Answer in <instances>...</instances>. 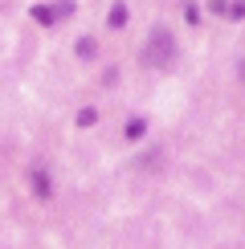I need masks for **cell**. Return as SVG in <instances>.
<instances>
[{"label":"cell","instance_id":"1","mask_svg":"<svg viewBox=\"0 0 245 249\" xmlns=\"http://www.w3.org/2000/svg\"><path fill=\"white\" fill-rule=\"evenodd\" d=\"M143 61H147L151 70H168L172 61H176V37H172L168 29H151L147 49H143Z\"/></svg>","mask_w":245,"mask_h":249},{"label":"cell","instance_id":"2","mask_svg":"<svg viewBox=\"0 0 245 249\" xmlns=\"http://www.w3.org/2000/svg\"><path fill=\"white\" fill-rule=\"evenodd\" d=\"M29 188H33V196H37V200H49V196H53L49 172H45V168H29Z\"/></svg>","mask_w":245,"mask_h":249},{"label":"cell","instance_id":"3","mask_svg":"<svg viewBox=\"0 0 245 249\" xmlns=\"http://www.w3.org/2000/svg\"><path fill=\"white\" fill-rule=\"evenodd\" d=\"M33 20H37V25H57L53 4H33Z\"/></svg>","mask_w":245,"mask_h":249},{"label":"cell","instance_id":"4","mask_svg":"<svg viewBox=\"0 0 245 249\" xmlns=\"http://www.w3.org/2000/svg\"><path fill=\"white\" fill-rule=\"evenodd\" d=\"M143 131H147V119H127V127H122L127 139H143Z\"/></svg>","mask_w":245,"mask_h":249},{"label":"cell","instance_id":"5","mask_svg":"<svg viewBox=\"0 0 245 249\" xmlns=\"http://www.w3.org/2000/svg\"><path fill=\"white\" fill-rule=\"evenodd\" d=\"M106 20H110V29H122V25H127V4L119 0V4L110 8V17H106Z\"/></svg>","mask_w":245,"mask_h":249},{"label":"cell","instance_id":"6","mask_svg":"<svg viewBox=\"0 0 245 249\" xmlns=\"http://www.w3.org/2000/svg\"><path fill=\"white\" fill-rule=\"evenodd\" d=\"M94 123H98V110L94 107H82L78 110V127H94Z\"/></svg>","mask_w":245,"mask_h":249},{"label":"cell","instance_id":"7","mask_svg":"<svg viewBox=\"0 0 245 249\" xmlns=\"http://www.w3.org/2000/svg\"><path fill=\"white\" fill-rule=\"evenodd\" d=\"M53 17L61 20V17H74V0H57L53 4Z\"/></svg>","mask_w":245,"mask_h":249},{"label":"cell","instance_id":"8","mask_svg":"<svg viewBox=\"0 0 245 249\" xmlns=\"http://www.w3.org/2000/svg\"><path fill=\"white\" fill-rule=\"evenodd\" d=\"M225 13H229L233 20H241V17H245V0H233V4H225Z\"/></svg>","mask_w":245,"mask_h":249},{"label":"cell","instance_id":"9","mask_svg":"<svg viewBox=\"0 0 245 249\" xmlns=\"http://www.w3.org/2000/svg\"><path fill=\"white\" fill-rule=\"evenodd\" d=\"M78 57H94V41H90V37L78 41Z\"/></svg>","mask_w":245,"mask_h":249},{"label":"cell","instance_id":"10","mask_svg":"<svg viewBox=\"0 0 245 249\" xmlns=\"http://www.w3.org/2000/svg\"><path fill=\"white\" fill-rule=\"evenodd\" d=\"M184 20H188V25H196V20H200V8H196V4H184Z\"/></svg>","mask_w":245,"mask_h":249},{"label":"cell","instance_id":"11","mask_svg":"<svg viewBox=\"0 0 245 249\" xmlns=\"http://www.w3.org/2000/svg\"><path fill=\"white\" fill-rule=\"evenodd\" d=\"M241 82H245V61H241Z\"/></svg>","mask_w":245,"mask_h":249}]
</instances>
